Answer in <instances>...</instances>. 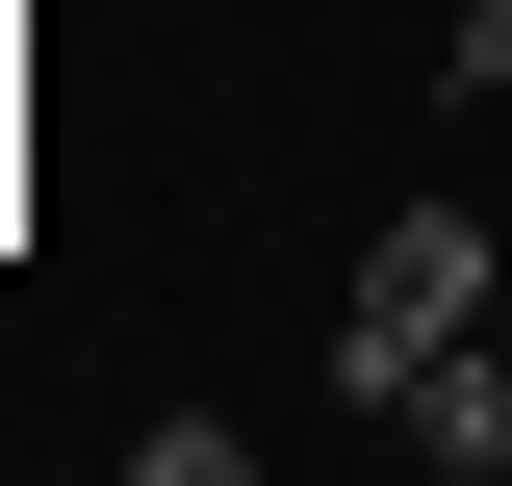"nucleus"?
<instances>
[{
  "label": "nucleus",
  "instance_id": "obj_1",
  "mask_svg": "<svg viewBox=\"0 0 512 486\" xmlns=\"http://www.w3.org/2000/svg\"><path fill=\"white\" fill-rule=\"evenodd\" d=\"M487 205H384L359 231V307H333V410H410V359H436V333H487Z\"/></svg>",
  "mask_w": 512,
  "mask_h": 486
},
{
  "label": "nucleus",
  "instance_id": "obj_2",
  "mask_svg": "<svg viewBox=\"0 0 512 486\" xmlns=\"http://www.w3.org/2000/svg\"><path fill=\"white\" fill-rule=\"evenodd\" d=\"M384 435H410V461H461V486H487V461H512V333H436V359H410V410H384Z\"/></svg>",
  "mask_w": 512,
  "mask_h": 486
}]
</instances>
